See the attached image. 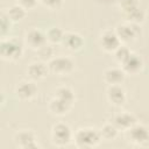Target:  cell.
I'll return each instance as SVG.
<instances>
[{"instance_id": "1", "label": "cell", "mask_w": 149, "mask_h": 149, "mask_svg": "<svg viewBox=\"0 0 149 149\" xmlns=\"http://www.w3.org/2000/svg\"><path fill=\"white\" fill-rule=\"evenodd\" d=\"M73 140L77 148L90 149L97 147L102 139L99 130L94 128H80L74 133Z\"/></svg>"}, {"instance_id": "2", "label": "cell", "mask_w": 149, "mask_h": 149, "mask_svg": "<svg viewBox=\"0 0 149 149\" xmlns=\"http://www.w3.org/2000/svg\"><path fill=\"white\" fill-rule=\"evenodd\" d=\"M23 45L22 43L14 37L1 38L0 42V55L6 61H16L22 56Z\"/></svg>"}, {"instance_id": "3", "label": "cell", "mask_w": 149, "mask_h": 149, "mask_svg": "<svg viewBox=\"0 0 149 149\" xmlns=\"http://www.w3.org/2000/svg\"><path fill=\"white\" fill-rule=\"evenodd\" d=\"M73 139L70 126L65 122H57L51 128V140L57 147L68 146Z\"/></svg>"}, {"instance_id": "4", "label": "cell", "mask_w": 149, "mask_h": 149, "mask_svg": "<svg viewBox=\"0 0 149 149\" xmlns=\"http://www.w3.org/2000/svg\"><path fill=\"white\" fill-rule=\"evenodd\" d=\"M128 140L139 147L149 146V128L142 123H135L128 130H126Z\"/></svg>"}, {"instance_id": "5", "label": "cell", "mask_w": 149, "mask_h": 149, "mask_svg": "<svg viewBox=\"0 0 149 149\" xmlns=\"http://www.w3.org/2000/svg\"><path fill=\"white\" fill-rule=\"evenodd\" d=\"M49 71L57 76H66L72 72L74 69V63L70 57L66 56H58L54 57L48 62Z\"/></svg>"}, {"instance_id": "6", "label": "cell", "mask_w": 149, "mask_h": 149, "mask_svg": "<svg viewBox=\"0 0 149 149\" xmlns=\"http://www.w3.org/2000/svg\"><path fill=\"white\" fill-rule=\"evenodd\" d=\"M115 33L118 34L121 42L127 43L130 41H134L136 37L141 35V28L137 23H119L115 28Z\"/></svg>"}, {"instance_id": "7", "label": "cell", "mask_w": 149, "mask_h": 149, "mask_svg": "<svg viewBox=\"0 0 149 149\" xmlns=\"http://www.w3.org/2000/svg\"><path fill=\"white\" fill-rule=\"evenodd\" d=\"M14 143L17 148L21 149H35L38 148V143H37V139L36 135L33 130H28V129H23L17 132L14 135Z\"/></svg>"}, {"instance_id": "8", "label": "cell", "mask_w": 149, "mask_h": 149, "mask_svg": "<svg viewBox=\"0 0 149 149\" xmlns=\"http://www.w3.org/2000/svg\"><path fill=\"white\" fill-rule=\"evenodd\" d=\"M47 41H48L47 34L37 28H33V29L28 30L24 35V43L30 49H34V50H37L38 48L44 45L47 43Z\"/></svg>"}, {"instance_id": "9", "label": "cell", "mask_w": 149, "mask_h": 149, "mask_svg": "<svg viewBox=\"0 0 149 149\" xmlns=\"http://www.w3.org/2000/svg\"><path fill=\"white\" fill-rule=\"evenodd\" d=\"M121 43L122 42L120 41L115 30L106 29L105 31H102V34L100 36V44L105 51L114 52L121 45Z\"/></svg>"}, {"instance_id": "10", "label": "cell", "mask_w": 149, "mask_h": 149, "mask_svg": "<svg viewBox=\"0 0 149 149\" xmlns=\"http://www.w3.org/2000/svg\"><path fill=\"white\" fill-rule=\"evenodd\" d=\"M111 122L119 129V130H128L130 127H133L135 123H137V118L129 112H121L115 114Z\"/></svg>"}, {"instance_id": "11", "label": "cell", "mask_w": 149, "mask_h": 149, "mask_svg": "<svg viewBox=\"0 0 149 149\" xmlns=\"http://www.w3.org/2000/svg\"><path fill=\"white\" fill-rule=\"evenodd\" d=\"M107 99L111 104L114 106H121L126 102L127 100V94L125 88L121 86V84H114V85H108L107 91H106Z\"/></svg>"}, {"instance_id": "12", "label": "cell", "mask_w": 149, "mask_h": 149, "mask_svg": "<svg viewBox=\"0 0 149 149\" xmlns=\"http://www.w3.org/2000/svg\"><path fill=\"white\" fill-rule=\"evenodd\" d=\"M16 95L22 100L33 99L37 93V86L31 80H22L15 87Z\"/></svg>"}, {"instance_id": "13", "label": "cell", "mask_w": 149, "mask_h": 149, "mask_svg": "<svg viewBox=\"0 0 149 149\" xmlns=\"http://www.w3.org/2000/svg\"><path fill=\"white\" fill-rule=\"evenodd\" d=\"M49 72V66L43 61L33 62L27 68V74L31 80H41L47 77Z\"/></svg>"}, {"instance_id": "14", "label": "cell", "mask_w": 149, "mask_h": 149, "mask_svg": "<svg viewBox=\"0 0 149 149\" xmlns=\"http://www.w3.org/2000/svg\"><path fill=\"white\" fill-rule=\"evenodd\" d=\"M121 68L126 73L135 74V73H137V72H140L142 70L143 61L139 55L132 52V55L123 63H121Z\"/></svg>"}, {"instance_id": "15", "label": "cell", "mask_w": 149, "mask_h": 149, "mask_svg": "<svg viewBox=\"0 0 149 149\" xmlns=\"http://www.w3.org/2000/svg\"><path fill=\"white\" fill-rule=\"evenodd\" d=\"M62 43H63V45L66 49L77 51V50H80L84 47V38L78 33L69 31V33H65L64 34V37H63Z\"/></svg>"}, {"instance_id": "16", "label": "cell", "mask_w": 149, "mask_h": 149, "mask_svg": "<svg viewBox=\"0 0 149 149\" xmlns=\"http://www.w3.org/2000/svg\"><path fill=\"white\" fill-rule=\"evenodd\" d=\"M126 72L122 70V68H108L104 72V80L108 85L114 84H121L125 80Z\"/></svg>"}, {"instance_id": "17", "label": "cell", "mask_w": 149, "mask_h": 149, "mask_svg": "<svg viewBox=\"0 0 149 149\" xmlns=\"http://www.w3.org/2000/svg\"><path fill=\"white\" fill-rule=\"evenodd\" d=\"M71 106L72 105H70V104H68V102H65V101H63V100L54 97L49 101L48 108H49V111H50L51 114L57 115V116H62V115H65L70 111Z\"/></svg>"}, {"instance_id": "18", "label": "cell", "mask_w": 149, "mask_h": 149, "mask_svg": "<svg viewBox=\"0 0 149 149\" xmlns=\"http://www.w3.org/2000/svg\"><path fill=\"white\" fill-rule=\"evenodd\" d=\"M54 97H56V98H58V99H61V100H63V101H65L70 105H72L74 102V92L69 86L57 87L55 90V95Z\"/></svg>"}, {"instance_id": "19", "label": "cell", "mask_w": 149, "mask_h": 149, "mask_svg": "<svg viewBox=\"0 0 149 149\" xmlns=\"http://www.w3.org/2000/svg\"><path fill=\"white\" fill-rule=\"evenodd\" d=\"M6 13L9 16V19L12 20V22H19V21H21L26 16L27 9L23 8L21 5L16 3V5H13L9 8H7Z\"/></svg>"}, {"instance_id": "20", "label": "cell", "mask_w": 149, "mask_h": 149, "mask_svg": "<svg viewBox=\"0 0 149 149\" xmlns=\"http://www.w3.org/2000/svg\"><path fill=\"white\" fill-rule=\"evenodd\" d=\"M100 135H101V139L102 140H106V141H111V140H114L116 136H118V133H119V129L109 121L107 123H105L100 130H99Z\"/></svg>"}, {"instance_id": "21", "label": "cell", "mask_w": 149, "mask_h": 149, "mask_svg": "<svg viewBox=\"0 0 149 149\" xmlns=\"http://www.w3.org/2000/svg\"><path fill=\"white\" fill-rule=\"evenodd\" d=\"M125 19L127 20V22H130V23H137V24H141L144 19H146V12L141 8V7H137L135 8L134 10L127 13L123 15Z\"/></svg>"}, {"instance_id": "22", "label": "cell", "mask_w": 149, "mask_h": 149, "mask_svg": "<svg viewBox=\"0 0 149 149\" xmlns=\"http://www.w3.org/2000/svg\"><path fill=\"white\" fill-rule=\"evenodd\" d=\"M47 40L50 43H62L64 37V31L58 27H51L47 30Z\"/></svg>"}, {"instance_id": "23", "label": "cell", "mask_w": 149, "mask_h": 149, "mask_svg": "<svg viewBox=\"0 0 149 149\" xmlns=\"http://www.w3.org/2000/svg\"><path fill=\"white\" fill-rule=\"evenodd\" d=\"M12 20L9 19V16L7 15L6 12H1L0 14V34H1V37H6V35L9 33L10 30V27H12Z\"/></svg>"}, {"instance_id": "24", "label": "cell", "mask_w": 149, "mask_h": 149, "mask_svg": "<svg viewBox=\"0 0 149 149\" xmlns=\"http://www.w3.org/2000/svg\"><path fill=\"white\" fill-rule=\"evenodd\" d=\"M36 52H37V55H38V57L42 59V61H50L51 58H54L52 56H54V48H52V45H50V44H44V45H42L41 48H38L37 50H36Z\"/></svg>"}, {"instance_id": "25", "label": "cell", "mask_w": 149, "mask_h": 149, "mask_svg": "<svg viewBox=\"0 0 149 149\" xmlns=\"http://www.w3.org/2000/svg\"><path fill=\"white\" fill-rule=\"evenodd\" d=\"M119 7H120V10L122 12V14L125 15V14L134 10L135 8L140 7V3L137 0H120Z\"/></svg>"}, {"instance_id": "26", "label": "cell", "mask_w": 149, "mask_h": 149, "mask_svg": "<svg viewBox=\"0 0 149 149\" xmlns=\"http://www.w3.org/2000/svg\"><path fill=\"white\" fill-rule=\"evenodd\" d=\"M132 55V51H130V49L128 48V47H126V45H123V44H121L115 51H114V56H115V59L121 64V63H123L129 56Z\"/></svg>"}, {"instance_id": "27", "label": "cell", "mask_w": 149, "mask_h": 149, "mask_svg": "<svg viewBox=\"0 0 149 149\" xmlns=\"http://www.w3.org/2000/svg\"><path fill=\"white\" fill-rule=\"evenodd\" d=\"M45 7L50 8V9H57L62 6L63 0H40Z\"/></svg>"}, {"instance_id": "28", "label": "cell", "mask_w": 149, "mask_h": 149, "mask_svg": "<svg viewBox=\"0 0 149 149\" xmlns=\"http://www.w3.org/2000/svg\"><path fill=\"white\" fill-rule=\"evenodd\" d=\"M38 0H17V3L26 9H31L37 5Z\"/></svg>"}]
</instances>
